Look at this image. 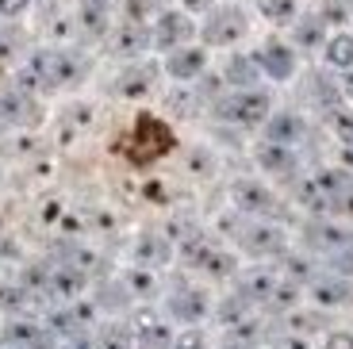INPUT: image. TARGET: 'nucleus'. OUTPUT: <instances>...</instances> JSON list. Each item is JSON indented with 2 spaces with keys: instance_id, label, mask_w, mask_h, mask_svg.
Segmentation results:
<instances>
[{
  "instance_id": "obj_1",
  "label": "nucleus",
  "mask_w": 353,
  "mask_h": 349,
  "mask_svg": "<svg viewBox=\"0 0 353 349\" xmlns=\"http://www.w3.org/2000/svg\"><path fill=\"white\" fill-rule=\"evenodd\" d=\"M219 115L230 123H242V127H257V123L269 119V97H265L261 88H242V92L223 100Z\"/></svg>"
},
{
  "instance_id": "obj_2",
  "label": "nucleus",
  "mask_w": 353,
  "mask_h": 349,
  "mask_svg": "<svg viewBox=\"0 0 353 349\" xmlns=\"http://www.w3.org/2000/svg\"><path fill=\"white\" fill-rule=\"evenodd\" d=\"M196 35V27L192 19L185 16V12H176V8H165L154 16L150 23V43L158 46V50H176V46H188V39Z\"/></svg>"
},
{
  "instance_id": "obj_3",
  "label": "nucleus",
  "mask_w": 353,
  "mask_h": 349,
  "mask_svg": "<svg viewBox=\"0 0 353 349\" xmlns=\"http://www.w3.org/2000/svg\"><path fill=\"white\" fill-rule=\"evenodd\" d=\"M242 35H246V16H242V8H234V4L212 8V19L203 23V39H208V43L230 46V43H239Z\"/></svg>"
},
{
  "instance_id": "obj_4",
  "label": "nucleus",
  "mask_w": 353,
  "mask_h": 349,
  "mask_svg": "<svg viewBox=\"0 0 353 349\" xmlns=\"http://www.w3.org/2000/svg\"><path fill=\"white\" fill-rule=\"evenodd\" d=\"M254 61L261 66V73H269L273 81H288L296 77V50L284 39H269L261 50L254 54Z\"/></svg>"
},
{
  "instance_id": "obj_5",
  "label": "nucleus",
  "mask_w": 353,
  "mask_h": 349,
  "mask_svg": "<svg viewBox=\"0 0 353 349\" xmlns=\"http://www.w3.org/2000/svg\"><path fill=\"white\" fill-rule=\"evenodd\" d=\"M0 123H4V127H27V123H39V104L31 100V92H23V88L0 92Z\"/></svg>"
},
{
  "instance_id": "obj_6",
  "label": "nucleus",
  "mask_w": 353,
  "mask_h": 349,
  "mask_svg": "<svg viewBox=\"0 0 353 349\" xmlns=\"http://www.w3.org/2000/svg\"><path fill=\"white\" fill-rule=\"evenodd\" d=\"M203 70H208V54L200 46H176L165 54V73L173 81H196Z\"/></svg>"
},
{
  "instance_id": "obj_7",
  "label": "nucleus",
  "mask_w": 353,
  "mask_h": 349,
  "mask_svg": "<svg viewBox=\"0 0 353 349\" xmlns=\"http://www.w3.org/2000/svg\"><path fill=\"white\" fill-rule=\"evenodd\" d=\"M154 77H158V73H154V66H146V61H134V66H127L123 73H119V81H115V92H119V97H146V92H150L154 88Z\"/></svg>"
},
{
  "instance_id": "obj_8",
  "label": "nucleus",
  "mask_w": 353,
  "mask_h": 349,
  "mask_svg": "<svg viewBox=\"0 0 353 349\" xmlns=\"http://www.w3.org/2000/svg\"><path fill=\"white\" fill-rule=\"evenodd\" d=\"M323 58H327L330 70L353 73V35L350 31H334V35H327V43H323Z\"/></svg>"
},
{
  "instance_id": "obj_9",
  "label": "nucleus",
  "mask_w": 353,
  "mask_h": 349,
  "mask_svg": "<svg viewBox=\"0 0 353 349\" xmlns=\"http://www.w3.org/2000/svg\"><path fill=\"white\" fill-rule=\"evenodd\" d=\"M223 77H227V85H234V88L242 92V88H254V85H257L261 70H257V61H254V58H242V54H234V58L227 61Z\"/></svg>"
},
{
  "instance_id": "obj_10",
  "label": "nucleus",
  "mask_w": 353,
  "mask_h": 349,
  "mask_svg": "<svg viewBox=\"0 0 353 349\" xmlns=\"http://www.w3.org/2000/svg\"><path fill=\"white\" fill-rule=\"evenodd\" d=\"M300 134H303L300 115H273L269 119V139H273V146H292Z\"/></svg>"
},
{
  "instance_id": "obj_11",
  "label": "nucleus",
  "mask_w": 353,
  "mask_h": 349,
  "mask_svg": "<svg viewBox=\"0 0 353 349\" xmlns=\"http://www.w3.org/2000/svg\"><path fill=\"white\" fill-rule=\"evenodd\" d=\"M234 200H239L246 211H265V208H273L269 192H265V188H261L257 181H242V184H234Z\"/></svg>"
},
{
  "instance_id": "obj_12",
  "label": "nucleus",
  "mask_w": 353,
  "mask_h": 349,
  "mask_svg": "<svg viewBox=\"0 0 353 349\" xmlns=\"http://www.w3.org/2000/svg\"><path fill=\"white\" fill-rule=\"evenodd\" d=\"M257 12L273 23H292L300 16V0H257Z\"/></svg>"
},
{
  "instance_id": "obj_13",
  "label": "nucleus",
  "mask_w": 353,
  "mask_h": 349,
  "mask_svg": "<svg viewBox=\"0 0 353 349\" xmlns=\"http://www.w3.org/2000/svg\"><path fill=\"white\" fill-rule=\"evenodd\" d=\"M134 346L139 349H169L173 346V334H169V326H161V323L142 326V330L134 334Z\"/></svg>"
},
{
  "instance_id": "obj_14",
  "label": "nucleus",
  "mask_w": 353,
  "mask_h": 349,
  "mask_svg": "<svg viewBox=\"0 0 353 349\" xmlns=\"http://www.w3.org/2000/svg\"><path fill=\"white\" fill-rule=\"evenodd\" d=\"M296 43L300 46H323L327 43V27H323V19H307V27H296Z\"/></svg>"
},
{
  "instance_id": "obj_15",
  "label": "nucleus",
  "mask_w": 353,
  "mask_h": 349,
  "mask_svg": "<svg viewBox=\"0 0 353 349\" xmlns=\"http://www.w3.org/2000/svg\"><path fill=\"white\" fill-rule=\"evenodd\" d=\"M261 166H265V169H292L288 146H265V150H261Z\"/></svg>"
},
{
  "instance_id": "obj_16",
  "label": "nucleus",
  "mask_w": 353,
  "mask_h": 349,
  "mask_svg": "<svg viewBox=\"0 0 353 349\" xmlns=\"http://www.w3.org/2000/svg\"><path fill=\"white\" fill-rule=\"evenodd\" d=\"M92 349H131V341H127V334H119V326H112L100 338H92Z\"/></svg>"
},
{
  "instance_id": "obj_17",
  "label": "nucleus",
  "mask_w": 353,
  "mask_h": 349,
  "mask_svg": "<svg viewBox=\"0 0 353 349\" xmlns=\"http://www.w3.org/2000/svg\"><path fill=\"white\" fill-rule=\"evenodd\" d=\"M139 257H150V261L158 265V261H165V257H169V246L161 242V238H158V242H146V238H142V242H139Z\"/></svg>"
},
{
  "instance_id": "obj_18",
  "label": "nucleus",
  "mask_w": 353,
  "mask_h": 349,
  "mask_svg": "<svg viewBox=\"0 0 353 349\" xmlns=\"http://www.w3.org/2000/svg\"><path fill=\"white\" fill-rule=\"evenodd\" d=\"M169 349H203V334L188 330V334H181V338H176Z\"/></svg>"
},
{
  "instance_id": "obj_19",
  "label": "nucleus",
  "mask_w": 353,
  "mask_h": 349,
  "mask_svg": "<svg viewBox=\"0 0 353 349\" xmlns=\"http://www.w3.org/2000/svg\"><path fill=\"white\" fill-rule=\"evenodd\" d=\"M31 0H0V16H19Z\"/></svg>"
},
{
  "instance_id": "obj_20",
  "label": "nucleus",
  "mask_w": 353,
  "mask_h": 349,
  "mask_svg": "<svg viewBox=\"0 0 353 349\" xmlns=\"http://www.w3.org/2000/svg\"><path fill=\"white\" fill-rule=\"evenodd\" d=\"M188 12H212L215 8V0H181Z\"/></svg>"
},
{
  "instance_id": "obj_21",
  "label": "nucleus",
  "mask_w": 353,
  "mask_h": 349,
  "mask_svg": "<svg viewBox=\"0 0 353 349\" xmlns=\"http://www.w3.org/2000/svg\"><path fill=\"white\" fill-rule=\"evenodd\" d=\"M327 349H353V338L350 334H334V338L327 341Z\"/></svg>"
},
{
  "instance_id": "obj_22",
  "label": "nucleus",
  "mask_w": 353,
  "mask_h": 349,
  "mask_svg": "<svg viewBox=\"0 0 353 349\" xmlns=\"http://www.w3.org/2000/svg\"><path fill=\"white\" fill-rule=\"evenodd\" d=\"M0 349H8V346H4V341H0Z\"/></svg>"
}]
</instances>
